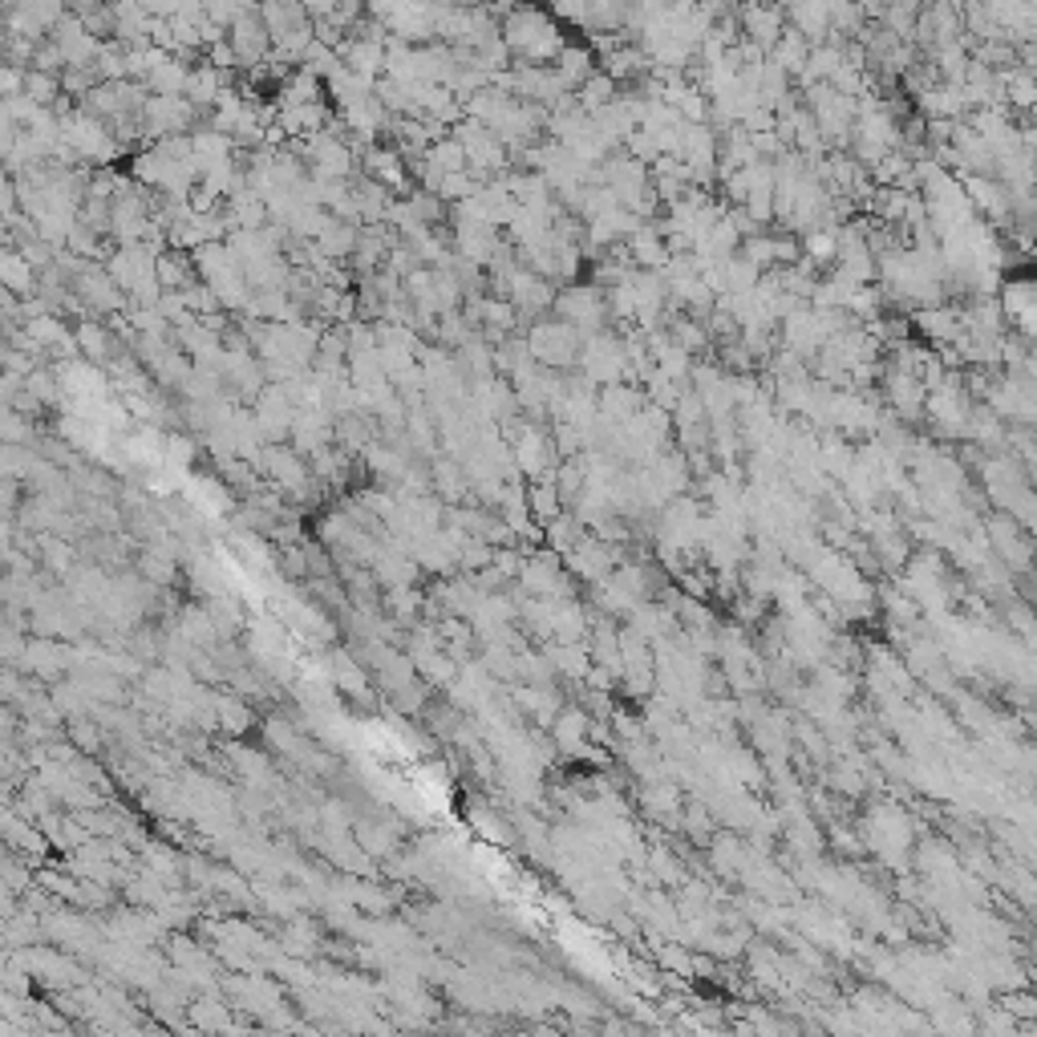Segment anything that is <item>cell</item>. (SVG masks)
<instances>
[{"instance_id":"cell-22","label":"cell","mask_w":1037,"mask_h":1037,"mask_svg":"<svg viewBox=\"0 0 1037 1037\" xmlns=\"http://www.w3.org/2000/svg\"><path fill=\"white\" fill-rule=\"evenodd\" d=\"M248 9H256V0H207V21L231 29Z\"/></svg>"},{"instance_id":"cell-26","label":"cell","mask_w":1037,"mask_h":1037,"mask_svg":"<svg viewBox=\"0 0 1037 1037\" xmlns=\"http://www.w3.org/2000/svg\"><path fill=\"white\" fill-rule=\"evenodd\" d=\"M25 77H29L25 65H4V69H0V98L25 94Z\"/></svg>"},{"instance_id":"cell-1","label":"cell","mask_w":1037,"mask_h":1037,"mask_svg":"<svg viewBox=\"0 0 1037 1037\" xmlns=\"http://www.w3.org/2000/svg\"><path fill=\"white\" fill-rule=\"evenodd\" d=\"M503 41H507L515 62L527 65H555V57L568 50L563 21L548 13L543 4H515L511 13L503 17Z\"/></svg>"},{"instance_id":"cell-27","label":"cell","mask_w":1037,"mask_h":1037,"mask_svg":"<svg viewBox=\"0 0 1037 1037\" xmlns=\"http://www.w3.org/2000/svg\"><path fill=\"white\" fill-rule=\"evenodd\" d=\"M45 560H50L53 572L65 575L69 572V563H74V548H69V543H53L50 539V555H45Z\"/></svg>"},{"instance_id":"cell-15","label":"cell","mask_w":1037,"mask_h":1037,"mask_svg":"<svg viewBox=\"0 0 1037 1037\" xmlns=\"http://www.w3.org/2000/svg\"><path fill=\"white\" fill-rule=\"evenodd\" d=\"M555 69H560V77L568 86L580 89L587 77L596 74V53L587 50V45H572V41H568V50L555 57Z\"/></svg>"},{"instance_id":"cell-10","label":"cell","mask_w":1037,"mask_h":1037,"mask_svg":"<svg viewBox=\"0 0 1037 1037\" xmlns=\"http://www.w3.org/2000/svg\"><path fill=\"white\" fill-rule=\"evenodd\" d=\"M74 337H77V353H82L86 361L101 365V369L118 357V337L110 333V325H101V316H82L74 325Z\"/></svg>"},{"instance_id":"cell-20","label":"cell","mask_w":1037,"mask_h":1037,"mask_svg":"<svg viewBox=\"0 0 1037 1037\" xmlns=\"http://www.w3.org/2000/svg\"><path fill=\"white\" fill-rule=\"evenodd\" d=\"M98 82H122V77H130V65H126V45L122 41H106L98 53Z\"/></svg>"},{"instance_id":"cell-13","label":"cell","mask_w":1037,"mask_h":1037,"mask_svg":"<svg viewBox=\"0 0 1037 1037\" xmlns=\"http://www.w3.org/2000/svg\"><path fill=\"white\" fill-rule=\"evenodd\" d=\"M0 280H4V292H17L21 301L41 292V272L25 260V251L21 248L4 251V260H0Z\"/></svg>"},{"instance_id":"cell-5","label":"cell","mask_w":1037,"mask_h":1037,"mask_svg":"<svg viewBox=\"0 0 1037 1037\" xmlns=\"http://www.w3.org/2000/svg\"><path fill=\"white\" fill-rule=\"evenodd\" d=\"M50 41L62 50L65 69H94V65H98L101 45H106L98 33H89L86 21H82L77 13H65L62 21L50 29Z\"/></svg>"},{"instance_id":"cell-2","label":"cell","mask_w":1037,"mask_h":1037,"mask_svg":"<svg viewBox=\"0 0 1037 1037\" xmlns=\"http://www.w3.org/2000/svg\"><path fill=\"white\" fill-rule=\"evenodd\" d=\"M584 333L575 325H568L563 316L555 321H536L531 333H527V349L543 369H572L580 365V353H584Z\"/></svg>"},{"instance_id":"cell-18","label":"cell","mask_w":1037,"mask_h":1037,"mask_svg":"<svg viewBox=\"0 0 1037 1037\" xmlns=\"http://www.w3.org/2000/svg\"><path fill=\"white\" fill-rule=\"evenodd\" d=\"M434 487L442 490V499H446V503H458L466 495V487H471V475H466L458 463H451V458H438V463H434Z\"/></svg>"},{"instance_id":"cell-8","label":"cell","mask_w":1037,"mask_h":1037,"mask_svg":"<svg viewBox=\"0 0 1037 1037\" xmlns=\"http://www.w3.org/2000/svg\"><path fill=\"white\" fill-rule=\"evenodd\" d=\"M737 21H742V37L754 41L758 50L775 53L778 37L787 29V9L782 4H754V0H746V4H737Z\"/></svg>"},{"instance_id":"cell-3","label":"cell","mask_w":1037,"mask_h":1037,"mask_svg":"<svg viewBox=\"0 0 1037 1037\" xmlns=\"http://www.w3.org/2000/svg\"><path fill=\"white\" fill-rule=\"evenodd\" d=\"M199 106L183 94H151L142 106V130L151 138H175L199 130Z\"/></svg>"},{"instance_id":"cell-4","label":"cell","mask_w":1037,"mask_h":1037,"mask_svg":"<svg viewBox=\"0 0 1037 1037\" xmlns=\"http://www.w3.org/2000/svg\"><path fill=\"white\" fill-rule=\"evenodd\" d=\"M77 292V301H82V309H86L89 316H118L130 309V296H126L122 288H118V280H114L110 272H106V263H86L82 272L74 276V284H69Z\"/></svg>"},{"instance_id":"cell-32","label":"cell","mask_w":1037,"mask_h":1037,"mask_svg":"<svg viewBox=\"0 0 1037 1037\" xmlns=\"http://www.w3.org/2000/svg\"><path fill=\"white\" fill-rule=\"evenodd\" d=\"M256 4H263V0H256Z\"/></svg>"},{"instance_id":"cell-9","label":"cell","mask_w":1037,"mask_h":1037,"mask_svg":"<svg viewBox=\"0 0 1037 1037\" xmlns=\"http://www.w3.org/2000/svg\"><path fill=\"white\" fill-rule=\"evenodd\" d=\"M187 77H191L187 57H179V53H166V50H159V45H151V65H147L142 86L151 89V94H183V89H187Z\"/></svg>"},{"instance_id":"cell-17","label":"cell","mask_w":1037,"mask_h":1037,"mask_svg":"<svg viewBox=\"0 0 1037 1037\" xmlns=\"http://www.w3.org/2000/svg\"><path fill=\"white\" fill-rule=\"evenodd\" d=\"M637 410H640V398L628 386H616V381H613V386L601 393V413L608 418V422L616 418V422L625 425V422H633V413H637Z\"/></svg>"},{"instance_id":"cell-12","label":"cell","mask_w":1037,"mask_h":1037,"mask_svg":"<svg viewBox=\"0 0 1037 1037\" xmlns=\"http://www.w3.org/2000/svg\"><path fill=\"white\" fill-rule=\"evenodd\" d=\"M227 82H231V74L215 69L212 62H199V65H191V77H187L183 98H191L195 106H199V110H215V101H219V94L227 89Z\"/></svg>"},{"instance_id":"cell-25","label":"cell","mask_w":1037,"mask_h":1037,"mask_svg":"<svg viewBox=\"0 0 1037 1037\" xmlns=\"http://www.w3.org/2000/svg\"><path fill=\"white\" fill-rule=\"evenodd\" d=\"M195 463V438L187 434H171L166 438V466L171 471H183V466Z\"/></svg>"},{"instance_id":"cell-11","label":"cell","mask_w":1037,"mask_h":1037,"mask_svg":"<svg viewBox=\"0 0 1037 1037\" xmlns=\"http://www.w3.org/2000/svg\"><path fill=\"white\" fill-rule=\"evenodd\" d=\"M361 163H365V175L377 179V183H386L389 191L406 187V179H410V163H406V154L389 151V147H369V151L361 154Z\"/></svg>"},{"instance_id":"cell-14","label":"cell","mask_w":1037,"mask_h":1037,"mask_svg":"<svg viewBox=\"0 0 1037 1037\" xmlns=\"http://www.w3.org/2000/svg\"><path fill=\"white\" fill-rule=\"evenodd\" d=\"M357 244H361V224H349V219H333L316 239V248L325 251L328 260H349Z\"/></svg>"},{"instance_id":"cell-23","label":"cell","mask_w":1037,"mask_h":1037,"mask_svg":"<svg viewBox=\"0 0 1037 1037\" xmlns=\"http://www.w3.org/2000/svg\"><path fill=\"white\" fill-rule=\"evenodd\" d=\"M215 713H219V725H224V730H231V734H244V730L251 725V713H248V705H244V701L219 698V701H215Z\"/></svg>"},{"instance_id":"cell-19","label":"cell","mask_w":1037,"mask_h":1037,"mask_svg":"<svg viewBox=\"0 0 1037 1037\" xmlns=\"http://www.w3.org/2000/svg\"><path fill=\"white\" fill-rule=\"evenodd\" d=\"M25 94L41 106H57L65 98V82L62 74H45V69H29L25 77Z\"/></svg>"},{"instance_id":"cell-29","label":"cell","mask_w":1037,"mask_h":1037,"mask_svg":"<svg viewBox=\"0 0 1037 1037\" xmlns=\"http://www.w3.org/2000/svg\"><path fill=\"white\" fill-rule=\"evenodd\" d=\"M754 4H782L787 9V0H754Z\"/></svg>"},{"instance_id":"cell-6","label":"cell","mask_w":1037,"mask_h":1037,"mask_svg":"<svg viewBox=\"0 0 1037 1037\" xmlns=\"http://www.w3.org/2000/svg\"><path fill=\"white\" fill-rule=\"evenodd\" d=\"M227 41H231V50L239 53V65H244V69H256V65H263L276 53L272 29H268V21L260 17V4L248 9L236 25L227 29Z\"/></svg>"},{"instance_id":"cell-21","label":"cell","mask_w":1037,"mask_h":1037,"mask_svg":"<svg viewBox=\"0 0 1037 1037\" xmlns=\"http://www.w3.org/2000/svg\"><path fill=\"white\" fill-rule=\"evenodd\" d=\"M65 734H69V742H74L82 754L101 750V730H98V717H94V713H89V717L86 713H82V717H69V730H65Z\"/></svg>"},{"instance_id":"cell-30","label":"cell","mask_w":1037,"mask_h":1037,"mask_svg":"<svg viewBox=\"0 0 1037 1037\" xmlns=\"http://www.w3.org/2000/svg\"><path fill=\"white\" fill-rule=\"evenodd\" d=\"M531 4H543V0H531Z\"/></svg>"},{"instance_id":"cell-24","label":"cell","mask_w":1037,"mask_h":1037,"mask_svg":"<svg viewBox=\"0 0 1037 1037\" xmlns=\"http://www.w3.org/2000/svg\"><path fill=\"white\" fill-rule=\"evenodd\" d=\"M357 843H361L369 855H386V851H393V831H389V827H374V823H357Z\"/></svg>"},{"instance_id":"cell-28","label":"cell","mask_w":1037,"mask_h":1037,"mask_svg":"<svg viewBox=\"0 0 1037 1037\" xmlns=\"http://www.w3.org/2000/svg\"><path fill=\"white\" fill-rule=\"evenodd\" d=\"M147 9H151V17H159V21H171V17L179 13V0H147Z\"/></svg>"},{"instance_id":"cell-31","label":"cell","mask_w":1037,"mask_h":1037,"mask_svg":"<svg viewBox=\"0 0 1037 1037\" xmlns=\"http://www.w3.org/2000/svg\"><path fill=\"white\" fill-rule=\"evenodd\" d=\"M669 4H681V0H669Z\"/></svg>"},{"instance_id":"cell-7","label":"cell","mask_w":1037,"mask_h":1037,"mask_svg":"<svg viewBox=\"0 0 1037 1037\" xmlns=\"http://www.w3.org/2000/svg\"><path fill=\"white\" fill-rule=\"evenodd\" d=\"M604 313H608V309H604V296L596 288H563L560 296H555V316H563L568 325H575L584 337L601 333Z\"/></svg>"},{"instance_id":"cell-16","label":"cell","mask_w":1037,"mask_h":1037,"mask_svg":"<svg viewBox=\"0 0 1037 1037\" xmlns=\"http://www.w3.org/2000/svg\"><path fill=\"white\" fill-rule=\"evenodd\" d=\"M575 101H580L587 114H596V110H604V106H613V101H616V77L608 74V69H596V74L587 77L584 86L575 89Z\"/></svg>"}]
</instances>
